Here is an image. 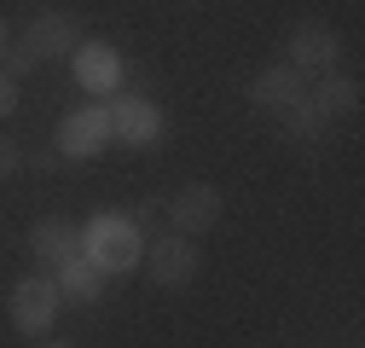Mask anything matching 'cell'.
Segmentation results:
<instances>
[{
	"label": "cell",
	"instance_id": "obj_1",
	"mask_svg": "<svg viewBox=\"0 0 365 348\" xmlns=\"http://www.w3.org/2000/svg\"><path fill=\"white\" fill-rule=\"evenodd\" d=\"M81 255L93 261L105 279L133 273V267H140V255H145V232H140V221H133V215L99 209L93 221H87V232H81Z\"/></svg>",
	"mask_w": 365,
	"mask_h": 348
},
{
	"label": "cell",
	"instance_id": "obj_2",
	"mask_svg": "<svg viewBox=\"0 0 365 348\" xmlns=\"http://www.w3.org/2000/svg\"><path fill=\"white\" fill-rule=\"evenodd\" d=\"M58 308H64V296H58L53 273L18 279V290H12V325H18L24 337H53V319H58Z\"/></svg>",
	"mask_w": 365,
	"mask_h": 348
},
{
	"label": "cell",
	"instance_id": "obj_3",
	"mask_svg": "<svg viewBox=\"0 0 365 348\" xmlns=\"http://www.w3.org/2000/svg\"><path fill=\"white\" fill-rule=\"evenodd\" d=\"M105 111H110V140H122V145H133V151L163 145V111H157L145 93H122V99H110Z\"/></svg>",
	"mask_w": 365,
	"mask_h": 348
},
{
	"label": "cell",
	"instance_id": "obj_4",
	"mask_svg": "<svg viewBox=\"0 0 365 348\" xmlns=\"http://www.w3.org/2000/svg\"><path fill=\"white\" fill-rule=\"evenodd\" d=\"M336 53H342V35L325 24V18H302L290 29V70L296 76H325L336 70Z\"/></svg>",
	"mask_w": 365,
	"mask_h": 348
},
{
	"label": "cell",
	"instance_id": "obj_5",
	"mask_svg": "<svg viewBox=\"0 0 365 348\" xmlns=\"http://www.w3.org/2000/svg\"><path fill=\"white\" fill-rule=\"evenodd\" d=\"M197 267H203V255H197V238H186V232L157 238L151 255H145V273H151V285H163V290H186V285L197 279Z\"/></svg>",
	"mask_w": 365,
	"mask_h": 348
},
{
	"label": "cell",
	"instance_id": "obj_6",
	"mask_svg": "<svg viewBox=\"0 0 365 348\" xmlns=\"http://www.w3.org/2000/svg\"><path fill=\"white\" fill-rule=\"evenodd\" d=\"M105 145H110V111L105 105H81V111L64 116V128H58V151L64 157L87 163V157H99Z\"/></svg>",
	"mask_w": 365,
	"mask_h": 348
},
{
	"label": "cell",
	"instance_id": "obj_7",
	"mask_svg": "<svg viewBox=\"0 0 365 348\" xmlns=\"http://www.w3.org/2000/svg\"><path fill=\"white\" fill-rule=\"evenodd\" d=\"M18 47H29L35 58H70L81 47V18L76 12H41L24 35H18Z\"/></svg>",
	"mask_w": 365,
	"mask_h": 348
},
{
	"label": "cell",
	"instance_id": "obj_8",
	"mask_svg": "<svg viewBox=\"0 0 365 348\" xmlns=\"http://www.w3.org/2000/svg\"><path fill=\"white\" fill-rule=\"evenodd\" d=\"M70 64H76V81L93 99H110L116 87H122V53L105 47V41H81V47L70 53Z\"/></svg>",
	"mask_w": 365,
	"mask_h": 348
},
{
	"label": "cell",
	"instance_id": "obj_9",
	"mask_svg": "<svg viewBox=\"0 0 365 348\" xmlns=\"http://www.w3.org/2000/svg\"><path fill=\"white\" fill-rule=\"evenodd\" d=\"M168 221L186 232V238H197V232H209L215 221H220V192L209 186V180H192V186H180L174 198H168Z\"/></svg>",
	"mask_w": 365,
	"mask_h": 348
},
{
	"label": "cell",
	"instance_id": "obj_10",
	"mask_svg": "<svg viewBox=\"0 0 365 348\" xmlns=\"http://www.w3.org/2000/svg\"><path fill=\"white\" fill-rule=\"evenodd\" d=\"M296 99H302V76H296L290 64H267V70L250 81V105H255V111H267V116L290 111Z\"/></svg>",
	"mask_w": 365,
	"mask_h": 348
},
{
	"label": "cell",
	"instance_id": "obj_11",
	"mask_svg": "<svg viewBox=\"0 0 365 348\" xmlns=\"http://www.w3.org/2000/svg\"><path fill=\"white\" fill-rule=\"evenodd\" d=\"M29 255L41 267H64L70 255H81V232L70 221H58V215H47V221H35V232H29Z\"/></svg>",
	"mask_w": 365,
	"mask_h": 348
},
{
	"label": "cell",
	"instance_id": "obj_12",
	"mask_svg": "<svg viewBox=\"0 0 365 348\" xmlns=\"http://www.w3.org/2000/svg\"><path fill=\"white\" fill-rule=\"evenodd\" d=\"M53 285H58V296H64V302H99L110 279H105L87 255H70L64 267H53Z\"/></svg>",
	"mask_w": 365,
	"mask_h": 348
},
{
	"label": "cell",
	"instance_id": "obj_13",
	"mask_svg": "<svg viewBox=\"0 0 365 348\" xmlns=\"http://www.w3.org/2000/svg\"><path fill=\"white\" fill-rule=\"evenodd\" d=\"M279 134H284L290 145H319V140L331 134V116H325V111H319V105L302 93L290 111H279Z\"/></svg>",
	"mask_w": 365,
	"mask_h": 348
},
{
	"label": "cell",
	"instance_id": "obj_14",
	"mask_svg": "<svg viewBox=\"0 0 365 348\" xmlns=\"http://www.w3.org/2000/svg\"><path fill=\"white\" fill-rule=\"evenodd\" d=\"M307 99H313L319 111H325L331 122H336V116H354V111H359V81H354V76H336V70H325V81H319Z\"/></svg>",
	"mask_w": 365,
	"mask_h": 348
},
{
	"label": "cell",
	"instance_id": "obj_15",
	"mask_svg": "<svg viewBox=\"0 0 365 348\" xmlns=\"http://www.w3.org/2000/svg\"><path fill=\"white\" fill-rule=\"evenodd\" d=\"M35 64H41V58H35L29 47H18V41H12V47H6V76H29Z\"/></svg>",
	"mask_w": 365,
	"mask_h": 348
},
{
	"label": "cell",
	"instance_id": "obj_16",
	"mask_svg": "<svg viewBox=\"0 0 365 348\" xmlns=\"http://www.w3.org/2000/svg\"><path fill=\"white\" fill-rule=\"evenodd\" d=\"M18 111V76H0V122Z\"/></svg>",
	"mask_w": 365,
	"mask_h": 348
},
{
	"label": "cell",
	"instance_id": "obj_17",
	"mask_svg": "<svg viewBox=\"0 0 365 348\" xmlns=\"http://www.w3.org/2000/svg\"><path fill=\"white\" fill-rule=\"evenodd\" d=\"M6 174H18V145L0 134V180H6Z\"/></svg>",
	"mask_w": 365,
	"mask_h": 348
},
{
	"label": "cell",
	"instance_id": "obj_18",
	"mask_svg": "<svg viewBox=\"0 0 365 348\" xmlns=\"http://www.w3.org/2000/svg\"><path fill=\"white\" fill-rule=\"evenodd\" d=\"M6 47H12V29H6V18H0V58H6Z\"/></svg>",
	"mask_w": 365,
	"mask_h": 348
},
{
	"label": "cell",
	"instance_id": "obj_19",
	"mask_svg": "<svg viewBox=\"0 0 365 348\" xmlns=\"http://www.w3.org/2000/svg\"><path fill=\"white\" fill-rule=\"evenodd\" d=\"M41 348H76V342H64V337H41Z\"/></svg>",
	"mask_w": 365,
	"mask_h": 348
}]
</instances>
